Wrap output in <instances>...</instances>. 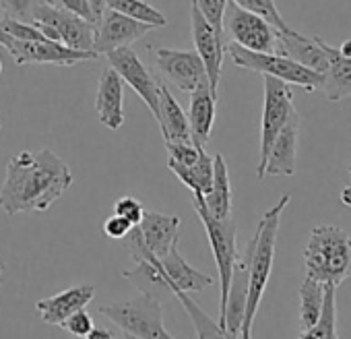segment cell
I'll use <instances>...</instances> for the list:
<instances>
[{"instance_id": "43", "label": "cell", "mask_w": 351, "mask_h": 339, "mask_svg": "<svg viewBox=\"0 0 351 339\" xmlns=\"http://www.w3.org/2000/svg\"><path fill=\"white\" fill-rule=\"evenodd\" d=\"M122 339H136V337H132V335H128V333H124V337Z\"/></svg>"}, {"instance_id": "32", "label": "cell", "mask_w": 351, "mask_h": 339, "mask_svg": "<svg viewBox=\"0 0 351 339\" xmlns=\"http://www.w3.org/2000/svg\"><path fill=\"white\" fill-rule=\"evenodd\" d=\"M44 3V0H0V9L5 11V17L32 21L36 7Z\"/></svg>"}, {"instance_id": "30", "label": "cell", "mask_w": 351, "mask_h": 339, "mask_svg": "<svg viewBox=\"0 0 351 339\" xmlns=\"http://www.w3.org/2000/svg\"><path fill=\"white\" fill-rule=\"evenodd\" d=\"M234 5H238L240 9L254 13L258 17H263L265 21H269L275 30L279 32H289L291 27L287 25V21L283 19V15L279 13L275 0H232Z\"/></svg>"}, {"instance_id": "23", "label": "cell", "mask_w": 351, "mask_h": 339, "mask_svg": "<svg viewBox=\"0 0 351 339\" xmlns=\"http://www.w3.org/2000/svg\"><path fill=\"white\" fill-rule=\"evenodd\" d=\"M320 46L326 52L328 69L324 73L322 91L328 102H343L351 97V58H345L337 46L326 44L320 38Z\"/></svg>"}, {"instance_id": "11", "label": "cell", "mask_w": 351, "mask_h": 339, "mask_svg": "<svg viewBox=\"0 0 351 339\" xmlns=\"http://www.w3.org/2000/svg\"><path fill=\"white\" fill-rule=\"evenodd\" d=\"M223 34L230 36L232 44H238L252 52H277V34L269 21L248 13L228 0L223 11Z\"/></svg>"}, {"instance_id": "39", "label": "cell", "mask_w": 351, "mask_h": 339, "mask_svg": "<svg viewBox=\"0 0 351 339\" xmlns=\"http://www.w3.org/2000/svg\"><path fill=\"white\" fill-rule=\"evenodd\" d=\"M91 5V11H93V17H95V23L101 19L104 11H106V0H89Z\"/></svg>"}, {"instance_id": "38", "label": "cell", "mask_w": 351, "mask_h": 339, "mask_svg": "<svg viewBox=\"0 0 351 339\" xmlns=\"http://www.w3.org/2000/svg\"><path fill=\"white\" fill-rule=\"evenodd\" d=\"M83 339H114V333L106 327H93Z\"/></svg>"}, {"instance_id": "24", "label": "cell", "mask_w": 351, "mask_h": 339, "mask_svg": "<svg viewBox=\"0 0 351 339\" xmlns=\"http://www.w3.org/2000/svg\"><path fill=\"white\" fill-rule=\"evenodd\" d=\"M232 199H234V193H232V183H230V170H228L223 155L217 153L213 157V185H211V191L203 195V203L213 218L226 220L232 215Z\"/></svg>"}, {"instance_id": "17", "label": "cell", "mask_w": 351, "mask_h": 339, "mask_svg": "<svg viewBox=\"0 0 351 339\" xmlns=\"http://www.w3.org/2000/svg\"><path fill=\"white\" fill-rule=\"evenodd\" d=\"M298 145H300V114L293 112L269 149L263 174L265 176H293L295 165H298Z\"/></svg>"}, {"instance_id": "12", "label": "cell", "mask_w": 351, "mask_h": 339, "mask_svg": "<svg viewBox=\"0 0 351 339\" xmlns=\"http://www.w3.org/2000/svg\"><path fill=\"white\" fill-rule=\"evenodd\" d=\"M106 56L110 60V67L120 75V79L128 87L134 89V93L145 102V106L157 118V112H159V81H155V77L143 65L138 54L130 46H126V48L112 50Z\"/></svg>"}, {"instance_id": "28", "label": "cell", "mask_w": 351, "mask_h": 339, "mask_svg": "<svg viewBox=\"0 0 351 339\" xmlns=\"http://www.w3.org/2000/svg\"><path fill=\"white\" fill-rule=\"evenodd\" d=\"M300 339H339L337 333V288H324V304L320 318L308 331H302Z\"/></svg>"}, {"instance_id": "31", "label": "cell", "mask_w": 351, "mask_h": 339, "mask_svg": "<svg viewBox=\"0 0 351 339\" xmlns=\"http://www.w3.org/2000/svg\"><path fill=\"white\" fill-rule=\"evenodd\" d=\"M0 25H3V30L13 40H21V42H46L48 40L34 21H21V19H13V17H3V19H0Z\"/></svg>"}, {"instance_id": "4", "label": "cell", "mask_w": 351, "mask_h": 339, "mask_svg": "<svg viewBox=\"0 0 351 339\" xmlns=\"http://www.w3.org/2000/svg\"><path fill=\"white\" fill-rule=\"evenodd\" d=\"M304 277L339 288L351 277V236L339 226H316L304 248Z\"/></svg>"}, {"instance_id": "37", "label": "cell", "mask_w": 351, "mask_h": 339, "mask_svg": "<svg viewBox=\"0 0 351 339\" xmlns=\"http://www.w3.org/2000/svg\"><path fill=\"white\" fill-rule=\"evenodd\" d=\"M130 230H132V224H130L128 220L116 215V213L104 222V234H106L108 238H114V240L126 238V234H128Z\"/></svg>"}, {"instance_id": "13", "label": "cell", "mask_w": 351, "mask_h": 339, "mask_svg": "<svg viewBox=\"0 0 351 339\" xmlns=\"http://www.w3.org/2000/svg\"><path fill=\"white\" fill-rule=\"evenodd\" d=\"M191 30H193V42H195V52L201 56L209 85L213 93L217 95V87L221 81V67H223V56H226V42L223 34L217 32L205 15L199 11V7L193 3L191 5Z\"/></svg>"}, {"instance_id": "40", "label": "cell", "mask_w": 351, "mask_h": 339, "mask_svg": "<svg viewBox=\"0 0 351 339\" xmlns=\"http://www.w3.org/2000/svg\"><path fill=\"white\" fill-rule=\"evenodd\" d=\"M0 46H3L5 50H9L13 46V38L3 30V25H0Z\"/></svg>"}, {"instance_id": "45", "label": "cell", "mask_w": 351, "mask_h": 339, "mask_svg": "<svg viewBox=\"0 0 351 339\" xmlns=\"http://www.w3.org/2000/svg\"><path fill=\"white\" fill-rule=\"evenodd\" d=\"M349 176H351V165H349Z\"/></svg>"}, {"instance_id": "15", "label": "cell", "mask_w": 351, "mask_h": 339, "mask_svg": "<svg viewBox=\"0 0 351 339\" xmlns=\"http://www.w3.org/2000/svg\"><path fill=\"white\" fill-rule=\"evenodd\" d=\"M15 65H56V67H75L85 60H95V52H85V50H73L66 48L60 42H21L13 40V46L7 50Z\"/></svg>"}, {"instance_id": "21", "label": "cell", "mask_w": 351, "mask_h": 339, "mask_svg": "<svg viewBox=\"0 0 351 339\" xmlns=\"http://www.w3.org/2000/svg\"><path fill=\"white\" fill-rule=\"evenodd\" d=\"M215 104H217V95L213 93L209 81H203L195 91H191L189 126L195 145L205 147L209 143L215 122Z\"/></svg>"}, {"instance_id": "6", "label": "cell", "mask_w": 351, "mask_h": 339, "mask_svg": "<svg viewBox=\"0 0 351 339\" xmlns=\"http://www.w3.org/2000/svg\"><path fill=\"white\" fill-rule=\"evenodd\" d=\"M193 203H195V211L201 220V224L205 226L209 244H211V253L217 265V273H219V314L226 308V300H228V292H230V283H232V273L234 267L238 263V244H236V236H238V228H236V220L234 215L226 218V220H217L213 218L205 203H203V195H193Z\"/></svg>"}, {"instance_id": "3", "label": "cell", "mask_w": 351, "mask_h": 339, "mask_svg": "<svg viewBox=\"0 0 351 339\" xmlns=\"http://www.w3.org/2000/svg\"><path fill=\"white\" fill-rule=\"evenodd\" d=\"M130 283L155 300L176 298L178 294H195L213 285V277L191 267L180 255L178 244H173L167 255L159 259L138 261L132 269L122 273Z\"/></svg>"}, {"instance_id": "8", "label": "cell", "mask_w": 351, "mask_h": 339, "mask_svg": "<svg viewBox=\"0 0 351 339\" xmlns=\"http://www.w3.org/2000/svg\"><path fill=\"white\" fill-rule=\"evenodd\" d=\"M180 242V218L145 211L141 222L126 234V248L134 263L159 259Z\"/></svg>"}, {"instance_id": "9", "label": "cell", "mask_w": 351, "mask_h": 339, "mask_svg": "<svg viewBox=\"0 0 351 339\" xmlns=\"http://www.w3.org/2000/svg\"><path fill=\"white\" fill-rule=\"evenodd\" d=\"M42 34L52 40L60 42L66 48L73 50H85L93 52V36H95V23H89L69 11L56 9L48 3H40L34 11L32 19Z\"/></svg>"}, {"instance_id": "25", "label": "cell", "mask_w": 351, "mask_h": 339, "mask_svg": "<svg viewBox=\"0 0 351 339\" xmlns=\"http://www.w3.org/2000/svg\"><path fill=\"white\" fill-rule=\"evenodd\" d=\"M167 167L180 178V183L193 191V195H207L213 185V157L205 151V147L199 151V157L191 165L176 163L167 159Z\"/></svg>"}, {"instance_id": "10", "label": "cell", "mask_w": 351, "mask_h": 339, "mask_svg": "<svg viewBox=\"0 0 351 339\" xmlns=\"http://www.w3.org/2000/svg\"><path fill=\"white\" fill-rule=\"evenodd\" d=\"M293 112H295V106H293V93H291L289 85L275 79V77H265V104H263V120H261V153H258V167H256L258 178H265L263 167H265L269 149Z\"/></svg>"}, {"instance_id": "35", "label": "cell", "mask_w": 351, "mask_h": 339, "mask_svg": "<svg viewBox=\"0 0 351 339\" xmlns=\"http://www.w3.org/2000/svg\"><path fill=\"white\" fill-rule=\"evenodd\" d=\"M114 213L120 215V218H124V220H128L132 226H136V224L141 222L143 213H145V207H143L141 201L134 199V197H120V199L114 203Z\"/></svg>"}, {"instance_id": "5", "label": "cell", "mask_w": 351, "mask_h": 339, "mask_svg": "<svg viewBox=\"0 0 351 339\" xmlns=\"http://www.w3.org/2000/svg\"><path fill=\"white\" fill-rule=\"evenodd\" d=\"M226 52L230 54L232 62L240 69H248L254 73H261L265 77H275L287 85H298L306 91H316L322 89L324 83V75L306 69L302 65H298L295 60L277 54V52H252L246 50L238 44H226Z\"/></svg>"}, {"instance_id": "42", "label": "cell", "mask_w": 351, "mask_h": 339, "mask_svg": "<svg viewBox=\"0 0 351 339\" xmlns=\"http://www.w3.org/2000/svg\"><path fill=\"white\" fill-rule=\"evenodd\" d=\"M339 48V52L345 56V58H351V40H345L341 46H337Z\"/></svg>"}, {"instance_id": "33", "label": "cell", "mask_w": 351, "mask_h": 339, "mask_svg": "<svg viewBox=\"0 0 351 339\" xmlns=\"http://www.w3.org/2000/svg\"><path fill=\"white\" fill-rule=\"evenodd\" d=\"M193 3L199 7V11L205 15V19L217 32L223 34V11H226L228 0H193Z\"/></svg>"}, {"instance_id": "1", "label": "cell", "mask_w": 351, "mask_h": 339, "mask_svg": "<svg viewBox=\"0 0 351 339\" xmlns=\"http://www.w3.org/2000/svg\"><path fill=\"white\" fill-rule=\"evenodd\" d=\"M73 185V172L54 151H21L7 163L0 187V209L9 218L50 209Z\"/></svg>"}, {"instance_id": "44", "label": "cell", "mask_w": 351, "mask_h": 339, "mask_svg": "<svg viewBox=\"0 0 351 339\" xmlns=\"http://www.w3.org/2000/svg\"><path fill=\"white\" fill-rule=\"evenodd\" d=\"M0 73H3V65H0Z\"/></svg>"}, {"instance_id": "7", "label": "cell", "mask_w": 351, "mask_h": 339, "mask_svg": "<svg viewBox=\"0 0 351 339\" xmlns=\"http://www.w3.org/2000/svg\"><path fill=\"white\" fill-rule=\"evenodd\" d=\"M99 312L120 327L122 333H128L136 339H173L163 327L161 302L147 294L126 302L99 306Z\"/></svg>"}, {"instance_id": "16", "label": "cell", "mask_w": 351, "mask_h": 339, "mask_svg": "<svg viewBox=\"0 0 351 339\" xmlns=\"http://www.w3.org/2000/svg\"><path fill=\"white\" fill-rule=\"evenodd\" d=\"M153 27L141 21H134L122 13H116L112 9H106L101 19L95 23V36H93V52L108 54L118 48H126L134 44L136 40L145 38Z\"/></svg>"}, {"instance_id": "29", "label": "cell", "mask_w": 351, "mask_h": 339, "mask_svg": "<svg viewBox=\"0 0 351 339\" xmlns=\"http://www.w3.org/2000/svg\"><path fill=\"white\" fill-rule=\"evenodd\" d=\"M106 9H112L116 13H122L134 21L147 23L151 27H165L167 19L145 0H106Z\"/></svg>"}, {"instance_id": "20", "label": "cell", "mask_w": 351, "mask_h": 339, "mask_svg": "<svg viewBox=\"0 0 351 339\" xmlns=\"http://www.w3.org/2000/svg\"><path fill=\"white\" fill-rule=\"evenodd\" d=\"M95 110L101 124L110 130H118L124 124V81L112 67L106 69L99 77Z\"/></svg>"}, {"instance_id": "19", "label": "cell", "mask_w": 351, "mask_h": 339, "mask_svg": "<svg viewBox=\"0 0 351 339\" xmlns=\"http://www.w3.org/2000/svg\"><path fill=\"white\" fill-rule=\"evenodd\" d=\"M95 296V288L91 283H81L69 290H62L50 298L38 300L36 308L46 325H56L60 327L73 312L85 308Z\"/></svg>"}, {"instance_id": "26", "label": "cell", "mask_w": 351, "mask_h": 339, "mask_svg": "<svg viewBox=\"0 0 351 339\" xmlns=\"http://www.w3.org/2000/svg\"><path fill=\"white\" fill-rule=\"evenodd\" d=\"M324 283L314 281L310 277H304L298 290L300 296V331H308L310 327L316 325V320L320 318L322 312V304H324Z\"/></svg>"}, {"instance_id": "2", "label": "cell", "mask_w": 351, "mask_h": 339, "mask_svg": "<svg viewBox=\"0 0 351 339\" xmlns=\"http://www.w3.org/2000/svg\"><path fill=\"white\" fill-rule=\"evenodd\" d=\"M291 197L283 195L258 222L254 236L246 244V250L242 255V261L246 265V275H248V294H246V310H244V320L240 329V339H252V327L256 312L261 308L263 296L269 285V277L273 271V261H275V246H277V236H279V226L283 211L287 209Z\"/></svg>"}, {"instance_id": "14", "label": "cell", "mask_w": 351, "mask_h": 339, "mask_svg": "<svg viewBox=\"0 0 351 339\" xmlns=\"http://www.w3.org/2000/svg\"><path fill=\"white\" fill-rule=\"evenodd\" d=\"M155 67L169 81L176 89L184 93L195 91L207 79L203 60L193 50H171V48H157L155 50Z\"/></svg>"}, {"instance_id": "36", "label": "cell", "mask_w": 351, "mask_h": 339, "mask_svg": "<svg viewBox=\"0 0 351 339\" xmlns=\"http://www.w3.org/2000/svg\"><path fill=\"white\" fill-rule=\"evenodd\" d=\"M44 3L56 7V9H62V11H69L89 23H95V17H93V11H91V5L89 0H44Z\"/></svg>"}, {"instance_id": "34", "label": "cell", "mask_w": 351, "mask_h": 339, "mask_svg": "<svg viewBox=\"0 0 351 339\" xmlns=\"http://www.w3.org/2000/svg\"><path fill=\"white\" fill-rule=\"evenodd\" d=\"M66 333H71V335H75V337H85L95 325H93V318H91V314L85 310V308H81V310H77V312H73L62 325H60Z\"/></svg>"}, {"instance_id": "22", "label": "cell", "mask_w": 351, "mask_h": 339, "mask_svg": "<svg viewBox=\"0 0 351 339\" xmlns=\"http://www.w3.org/2000/svg\"><path fill=\"white\" fill-rule=\"evenodd\" d=\"M157 124L163 135L165 145L173 143H193L191 137V126H189V116L176 102L171 91L167 89L165 83H159V112H157Z\"/></svg>"}, {"instance_id": "18", "label": "cell", "mask_w": 351, "mask_h": 339, "mask_svg": "<svg viewBox=\"0 0 351 339\" xmlns=\"http://www.w3.org/2000/svg\"><path fill=\"white\" fill-rule=\"evenodd\" d=\"M277 54H283L298 65L312 69L320 75L328 69L326 52L320 46V36H304L295 30L277 34Z\"/></svg>"}, {"instance_id": "41", "label": "cell", "mask_w": 351, "mask_h": 339, "mask_svg": "<svg viewBox=\"0 0 351 339\" xmlns=\"http://www.w3.org/2000/svg\"><path fill=\"white\" fill-rule=\"evenodd\" d=\"M341 203H343L345 207H351V185L345 187V189L341 191Z\"/></svg>"}, {"instance_id": "27", "label": "cell", "mask_w": 351, "mask_h": 339, "mask_svg": "<svg viewBox=\"0 0 351 339\" xmlns=\"http://www.w3.org/2000/svg\"><path fill=\"white\" fill-rule=\"evenodd\" d=\"M176 300H178L184 308V312L189 314V318L193 320V327L197 331V339H240V335H230L226 333L217 320H213L195 300L193 296L189 294H178L176 296Z\"/></svg>"}]
</instances>
